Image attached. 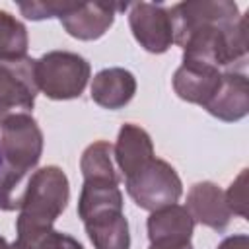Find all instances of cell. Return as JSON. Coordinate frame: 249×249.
<instances>
[{"label": "cell", "instance_id": "obj_1", "mask_svg": "<svg viewBox=\"0 0 249 249\" xmlns=\"http://www.w3.org/2000/svg\"><path fill=\"white\" fill-rule=\"evenodd\" d=\"M169 10L183 62L237 70L247 60V16L231 0H187Z\"/></svg>", "mask_w": 249, "mask_h": 249}, {"label": "cell", "instance_id": "obj_2", "mask_svg": "<svg viewBox=\"0 0 249 249\" xmlns=\"http://www.w3.org/2000/svg\"><path fill=\"white\" fill-rule=\"evenodd\" d=\"M41 154L43 132L29 113H10L0 121V210H18Z\"/></svg>", "mask_w": 249, "mask_h": 249}, {"label": "cell", "instance_id": "obj_3", "mask_svg": "<svg viewBox=\"0 0 249 249\" xmlns=\"http://www.w3.org/2000/svg\"><path fill=\"white\" fill-rule=\"evenodd\" d=\"M70 198V183L58 165H45L31 173L21 193L16 220V239H27L53 230Z\"/></svg>", "mask_w": 249, "mask_h": 249}, {"label": "cell", "instance_id": "obj_4", "mask_svg": "<svg viewBox=\"0 0 249 249\" xmlns=\"http://www.w3.org/2000/svg\"><path fill=\"white\" fill-rule=\"evenodd\" d=\"M89 74V62L78 53L51 51L35 60L37 88L49 99L64 101L80 97L88 86Z\"/></svg>", "mask_w": 249, "mask_h": 249}, {"label": "cell", "instance_id": "obj_5", "mask_svg": "<svg viewBox=\"0 0 249 249\" xmlns=\"http://www.w3.org/2000/svg\"><path fill=\"white\" fill-rule=\"evenodd\" d=\"M124 187L134 204L150 212L175 204L183 195V183L177 171L156 156L132 175L124 177Z\"/></svg>", "mask_w": 249, "mask_h": 249}, {"label": "cell", "instance_id": "obj_6", "mask_svg": "<svg viewBox=\"0 0 249 249\" xmlns=\"http://www.w3.org/2000/svg\"><path fill=\"white\" fill-rule=\"evenodd\" d=\"M37 91L35 58L0 60V119L18 109H33Z\"/></svg>", "mask_w": 249, "mask_h": 249}, {"label": "cell", "instance_id": "obj_7", "mask_svg": "<svg viewBox=\"0 0 249 249\" xmlns=\"http://www.w3.org/2000/svg\"><path fill=\"white\" fill-rule=\"evenodd\" d=\"M128 8V25L138 45L154 54L165 53L173 45L169 10L152 2H134Z\"/></svg>", "mask_w": 249, "mask_h": 249}, {"label": "cell", "instance_id": "obj_8", "mask_svg": "<svg viewBox=\"0 0 249 249\" xmlns=\"http://www.w3.org/2000/svg\"><path fill=\"white\" fill-rule=\"evenodd\" d=\"M128 4H103V2H72L70 8L58 18L66 33L80 41H95L107 33L119 10Z\"/></svg>", "mask_w": 249, "mask_h": 249}, {"label": "cell", "instance_id": "obj_9", "mask_svg": "<svg viewBox=\"0 0 249 249\" xmlns=\"http://www.w3.org/2000/svg\"><path fill=\"white\" fill-rule=\"evenodd\" d=\"M195 224H202L216 231H224L231 220V210L226 202L224 191L212 181L195 183L187 193V204Z\"/></svg>", "mask_w": 249, "mask_h": 249}, {"label": "cell", "instance_id": "obj_10", "mask_svg": "<svg viewBox=\"0 0 249 249\" xmlns=\"http://www.w3.org/2000/svg\"><path fill=\"white\" fill-rule=\"evenodd\" d=\"M224 123H235L249 113V82L241 70H224L220 86L204 107Z\"/></svg>", "mask_w": 249, "mask_h": 249}, {"label": "cell", "instance_id": "obj_11", "mask_svg": "<svg viewBox=\"0 0 249 249\" xmlns=\"http://www.w3.org/2000/svg\"><path fill=\"white\" fill-rule=\"evenodd\" d=\"M152 245H183L191 243L195 220L181 204H169L154 210L146 222Z\"/></svg>", "mask_w": 249, "mask_h": 249}, {"label": "cell", "instance_id": "obj_12", "mask_svg": "<svg viewBox=\"0 0 249 249\" xmlns=\"http://www.w3.org/2000/svg\"><path fill=\"white\" fill-rule=\"evenodd\" d=\"M222 80V70L198 64V62H183L173 74V89L175 93L189 103L200 105L202 109L216 93Z\"/></svg>", "mask_w": 249, "mask_h": 249}, {"label": "cell", "instance_id": "obj_13", "mask_svg": "<svg viewBox=\"0 0 249 249\" xmlns=\"http://www.w3.org/2000/svg\"><path fill=\"white\" fill-rule=\"evenodd\" d=\"M136 93V78L126 68H103L93 76L91 99L103 109H121Z\"/></svg>", "mask_w": 249, "mask_h": 249}, {"label": "cell", "instance_id": "obj_14", "mask_svg": "<svg viewBox=\"0 0 249 249\" xmlns=\"http://www.w3.org/2000/svg\"><path fill=\"white\" fill-rule=\"evenodd\" d=\"M113 156L123 175H132L136 169H140L154 158V144L150 134L134 123H124L119 130Z\"/></svg>", "mask_w": 249, "mask_h": 249}, {"label": "cell", "instance_id": "obj_15", "mask_svg": "<svg viewBox=\"0 0 249 249\" xmlns=\"http://www.w3.org/2000/svg\"><path fill=\"white\" fill-rule=\"evenodd\" d=\"M82 222L95 249H130L128 222L123 210H103Z\"/></svg>", "mask_w": 249, "mask_h": 249}, {"label": "cell", "instance_id": "obj_16", "mask_svg": "<svg viewBox=\"0 0 249 249\" xmlns=\"http://www.w3.org/2000/svg\"><path fill=\"white\" fill-rule=\"evenodd\" d=\"M111 158H113V146L109 142L97 140L89 144L80 158V169L84 181H119Z\"/></svg>", "mask_w": 249, "mask_h": 249}, {"label": "cell", "instance_id": "obj_17", "mask_svg": "<svg viewBox=\"0 0 249 249\" xmlns=\"http://www.w3.org/2000/svg\"><path fill=\"white\" fill-rule=\"evenodd\" d=\"M29 37L25 25L6 10H0V60L27 56Z\"/></svg>", "mask_w": 249, "mask_h": 249}, {"label": "cell", "instance_id": "obj_18", "mask_svg": "<svg viewBox=\"0 0 249 249\" xmlns=\"http://www.w3.org/2000/svg\"><path fill=\"white\" fill-rule=\"evenodd\" d=\"M14 245L16 249H84L76 237L56 230H49L27 239H16Z\"/></svg>", "mask_w": 249, "mask_h": 249}, {"label": "cell", "instance_id": "obj_19", "mask_svg": "<svg viewBox=\"0 0 249 249\" xmlns=\"http://www.w3.org/2000/svg\"><path fill=\"white\" fill-rule=\"evenodd\" d=\"M72 2H19L18 8L19 12L33 21H41V19H49V18H60Z\"/></svg>", "mask_w": 249, "mask_h": 249}, {"label": "cell", "instance_id": "obj_20", "mask_svg": "<svg viewBox=\"0 0 249 249\" xmlns=\"http://www.w3.org/2000/svg\"><path fill=\"white\" fill-rule=\"evenodd\" d=\"M224 195L231 214L247 218V169H241V173L233 179V183Z\"/></svg>", "mask_w": 249, "mask_h": 249}, {"label": "cell", "instance_id": "obj_21", "mask_svg": "<svg viewBox=\"0 0 249 249\" xmlns=\"http://www.w3.org/2000/svg\"><path fill=\"white\" fill-rule=\"evenodd\" d=\"M216 249H249V237L245 233L230 235V237L222 239V243Z\"/></svg>", "mask_w": 249, "mask_h": 249}, {"label": "cell", "instance_id": "obj_22", "mask_svg": "<svg viewBox=\"0 0 249 249\" xmlns=\"http://www.w3.org/2000/svg\"><path fill=\"white\" fill-rule=\"evenodd\" d=\"M148 249H193V245L191 243H183V245H152L150 243Z\"/></svg>", "mask_w": 249, "mask_h": 249}, {"label": "cell", "instance_id": "obj_23", "mask_svg": "<svg viewBox=\"0 0 249 249\" xmlns=\"http://www.w3.org/2000/svg\"><path fill=\"white\" fill-rule=\"evenodd\" d=\"M0 249H16V245H14V243H8V241L0 235Z\"/></svg>", "mask_w": 249, "mask_h": 249}, {"label": "cell", "instance_id": "obj_24", "mask_svg": "<svg viewBox=\"0 0 249 249\" xmlns=\"http://www.w3.org/2000/svg\"><path fill=\"white\" fill-rule=\"evenodd\" d=\"M2 121V119H0ZM0 173H2V158H0Z\"/></svg>", "mask_w": 249, "mask_h": 249}]
</instances>
